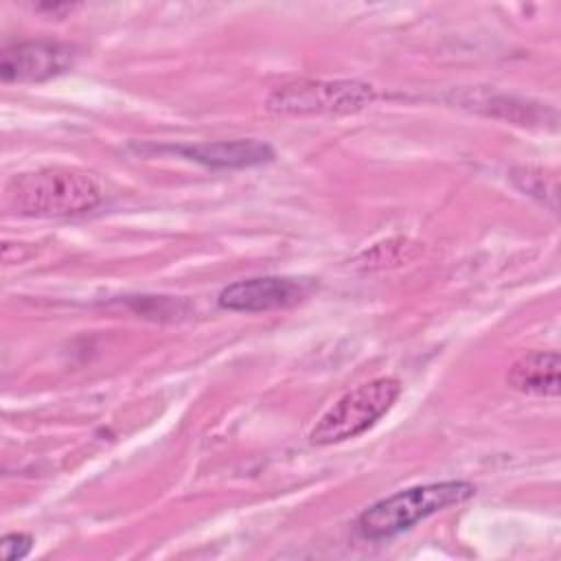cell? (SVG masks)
<instances>
[{
    "instance_id": "6da1fadb",
    "label": "cell",
    "mask_w": 561,
    "mask_h": 561,
    "mask_svg": "<svg viewBox=\"0 0 561 561\" xmlns=\"http://www.w3.org/2000/svg\"><path fill=\"white\" fill-rule=\"evenodd\" d=\"M7 204L28 217H75L103 199L99 180L79 167H42L18 173L7 184Z\"/></svg>"
},
{
    "instance_id": "7a4b0ae2",
    "label": "cell",
    "mask_w": 561,
    "mask_h": 561,
    "mask_svg": "<svg viewBox=\"0 0 561 561\" xmlns=\"http://www.w3.org/2000/svg\"><path fill=\"white\" fill-rule=\"evenodd\" d=\"M473 493L476 486L462 480L410 486L370 504L357 517V530L370 541L388 539L447 506L469 500Z\"/></svg>"
},
{
    "instance_id": "3957f363",
    "label": "cell",
    "mask_w": 561,
    "mask_h": 561,
    "mask_svg": "<svg viewBox=\"0 0 561 561\" xmlns=\"http://www.w3.org/2000/svg\"><path fill=\"white\" fill-rule=\"evenodd\" d=\"M401 388L397 377H377L353 388L318 419L309 434V443L327 447L364 434L390 412Z\"/></svg>"
},
{
    "instance_id": "277c9868",
    "label": "cell",
    "mask_w": 561,
    "mask_h": 561,
    "mask_svg": "<svg viewBox=\"0 0 561 561\" xmlns=\"http://www.w3.org/2000/svg\"><path fill=\"white\" fill-rule=\"evenodd\" d=\"M377 99V90L370 83L355 79H305L276 88L265 105L276 114L309 116V114H344L357 112Z\"/></svg>"
},
{
    "instance_id": "5b68a950",
    "label": "cell",
    "mask_w": 561,
    "mask_h": 561,
    "mask_svg": "<svg viewBox=\"0 0 561 561\" xmlns=\"http://www.w3.org/2000/svg\"><path fill=\"white\" fill-rule=\"evenodd\" d=\"M75 64V48L61 42L28 39L0 53V79L4 83H39L66 72Z\"/></svg>"
},
{
    "instance_id": "8992f818",
    "label": "cell",
    "mask_w": 561,
    "mask_h": 561,
    "mask_svg": "<svg viewBox=\"0 0 561 561\" xmlns=\"http://www.w3.org/2000/svg\"><path fill=\"white\" fill-rule=\"evenodd\" d=\"M311 283L302 278L289 276H259L237 280L224 287L217 296L221 309L228 311H243V313H259V311H274L287 309L305 300L311 291Z\"/></svg>"
},
{
    "instance_id": "52a82bcc",
    "label": "cell",
    "mask_w": 561,
    "mask_h": 561,
    "mask_svg": "<svg viewBox=\"0 0 561 561\" xmlns=\"http://www.w3.org/2000/svg\"><path fill=\"white\" fill-rule=\"evenodd\" d=\"M173 151L206 164L210 169H248L274 158V149L254 138H239V140H217V142H199L186 147H173Z\"/></svg>"
},
{
    "instance_id": "ba28073f",
    "label": "cell",
    "mask_w": 561,
    "mask_h": 561,
    "mask_svg": "<svg viewBox=\"0 0 561 561\" xmlns=\"http://www.w3.org/2000/svg\"><path fill=\"white\" fill-rule=\"evenodd\" d=\"M506 383L528 397H559L561 392V359L557 351H530L517 357L508 373Z\"/></svg>"
},
{
    "instance_id": "9c48e42d",
    "label": "cell",
    "mask_w": 561,
    "mask_h": 561,
    "mask_svg": "<svg viewBox=\"0 0 561 561\" xmlns=\"http://www.w3.org/2000/svg\"><path fill=\"white\" fill-rule=\"evenodd\" d=\"M419 252H421V243H416L412 239H405V237H397V239H388V241L375 243L370 250H366L357 259V265L362 270L394 267V265L412 261Z\"/></svg>"
},
{
    "instance_id": "30bf717a",
    "label": "cell",
    "mask_w": 561,
    "mask_h": 561,
    "mask_svg": "<svg viewBox=\"0 0 561 561\" xmlns=\"http://www.w3.org/2000/svg\"><path fill=\"white\" fill-rule=\"evenodd\" d=\"M511 180L519 191H524L530 197H537L539 202L548 204L552 210H557V175L548 173L539 167H517L511 171Z\"/></svg>"
},
{
    "instance_id": "8fae6325",
    "label": "cell",
    "mask_w": 561,
    "mask_h": 561,
    "mask_svg": "<svg viewBox=\"0 0 561 561\" xmlns=\"http://www.w3.org/2000/svg\"><path fill=\"white\" fill-rule=\"evenodd\" d=\"M0 548L4 561H20L31 552L33 537L26 533H7L0 541Z\"/></svg>"
}]
</instances>
